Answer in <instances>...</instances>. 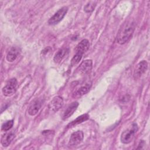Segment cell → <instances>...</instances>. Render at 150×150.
I'll use <instances>...</instances> for the list:
<instances>
[{
    "instance_id": "2e32d148",
    "label": "cell",
    "mask_w": 150,
    "mask_h": 150,
    "mask_svg": "<svg viewBox=\"0 0 150 150\" xmlns=\"http://www.w3.org/2000/svg\"><path fill=\"white\" fill-rule=\"evenodd\" d=\"M89 118V115L87 114H83L79 117H78L77 118H76L75 120H74L73 121H72L70 123H69L67 125V127L70 128V127H72L76 125L79 124L80 123H82L83 122H84L85 121L87 120Z\"/></svg>"
},
{
    "instance_id": "30bf717a",
    "label": "cell",
    "mask_w": 150,
    "mask_h": 150,
    "mask_svg": "<svg viewBox=\"0 0 150 150\" xmlns=\"http://www.w3.org/2000/svg\"><path fill=\"white\" fill-rule=\"evenodd\" d=\"M42 102L40 100L37 99L30 105L28 109V114L31 116H34L39 112L42 107Z\"/></svg>"
},
{
    "instance_id": "ba28073f",
    "label": "cell",
    "mask_w": 150,
    "mask_h": 150,
    "mask_svg": "<svg viewBox=\"0 0 150 150\" xmlns=\"http://www.w3.org/2000/svg\"><path fill=\"white\" fill-rule=\"evenodd\" d=\"M84 137L83 132L81 131H77L73 132L70 138L69 145L70 146H76L79 144Z\"/></svg>"
},
{
    "instance_id": "5bb4252c",
    "label": "cell",
    "mask_w": 150,
    "mask_h": 150,
    "mask_svg": "<svg viewBox=\"0 0 150 150\" xmlns=\"http://www.w3.org/2000/svg\"><path fill=\"white\" fill-rule=\"evenodd\" d=\"M69 49L67 47H63L60 49L57 53L55 54L53 60L55 63H59L69 53Z\"/></svg>"
},
{
    "instance_id": "8992f818",
    "label": "cell",
    "mask_w": 150,
    "mask_h": 150,
    "mask_svg": "<svg viewBox=\"0 0 150 150\" xmlns=\"http://www.w3.org/2000/svg\"><path fill=\"white\" fill-rule=\"evenodd\" d=\"M148 63L146 60H142L138 63L134 69V77L135 79L139 78L147 70Z\"/></svg>"
},
{
    "instance_id": "277c9868",
    "label": "cell",
    "mask_w": 150,
    "mask_h": 150,
    "mask_svg": "<svg viewBox=\"0 0 150 150\" xmlns=\"http://www.w3.org/2000/svg\"><path fill=\"white\" fill-rule=\"evenodd\" d=\"M68 11L67 6H63L59 9L48 21V23L50 25H54L60 22L64 17Z\"/></svg>"
},
{
    "instance_id": "d6986e66",
    "label": "cell",
    "mask_w": 150,
    "mask_h": 150,
    "mask_svg": "<svg viewBox=\"0 0 150 150\" xmlns=\"http://www.w3.org/2000/svg\"><path fill=\"white\" fill-rule=\"evenodd\" d=\"M95 6L96 5L94 2H89L84 6V11L86 13H90L94 9Z\"/></svg>"
},
{
    "instance_id": "8fae6325",
    "label": "cell",
    "mask_w": 150,
    "mask_h": 150,
    "mask_svg": "<svg viewBox=\"0 0 150 150\" xmlns=\"http://www.w3.org/2000/svg\"><path fill=\"white\" fill-rule=\"evenodd\" d=\"M79 106V103L77 101H74L72 103H71L66 108V110H65L62 119L63 120H65L67 118H69L73 113L76 110L77 108Z\"/></svg>"
},
{
    "instance_id": "7c38bea8",
    "label": "cell",
    "mask_w": 150,
    "mask_h": 150,
    "mask_svg": "<svg viewBox=\"0 0 150 150\" xmlns=\"http://www.w3.org/2000/svg\"><path fill=\"white\" fill-rule=\"evenodd\" d=\"M21 50L18 47H12L9 50L6 55V60L9 62H12L15 61L19 54H20Z\"/></svg>"
},
{
    "instance_id": "9c48e42d",
    "label": "cell",
    "mask_w": 150,
    "mask_h": 150,
    "mask_svg": "<svg viewBox=\"0 0 150 150\" xmlns=\"http://www.w3.org/2000/svg\"><path fill=\"white\" fill-rule=\"evenodd\" d=\"M89 47H90V42L88 40L84 39H83L76 46L75 48V52L76 53H78L83 55L88 50Z\"/></svg>"
},
{
    "instance_id": "7a4b0ae2",
    "label": "cell",
    "mask_w": 150,
    "mask_h": 150,
    "mask_svg": "<svg viewBox=\"0 0 150 150\" xmlns=\"http://www.w3.org/2000/svg\"><path fill=\"white\" fill-rule=\"evenodd\" d=\"M138 129V128L137 124L134 123L130 128L123 131L120 138L121 142L125 144L130 143L133 140Z\"/></svg>"
},
{
    "instance_id": "ac0fdd59",
    "label": "cell",
    "mask_w": 150,
    "mask_h": 150,
    "mask_svg": "<svg viewBox=\"0 0 150 150\" xmlns=\"http://www.w3.org/2000/svg\"><path fill=\"white\" fill-rule=\"evenodd\" d=\"M82 56H83V55H81V54H80L78 53H75V54L73 56V57H72V59L71 60V65L73 66L77 64L81 60Z\"/></svg>"
},
{
    "instance_id": "3957f363",
    "label": "cell",
    "mask_w": 150,
    "mask_h": 150,
    "mask_svg": "<svg viewBox=\"0 0 150 150\" xmlns=\"http://www.w3.org/2000/svg\"><path fill=\"white\" fill-rule=\"evenodd\" d=\"M18 87V81L16 78H12L9 80L5 86L2 88V91L4 96H11L16 91Z\"/></svg>"
},
{
    "instance_id": "52a82bcc",
    "label": "cell",
    "mask_w": 150,
    "mask_h": 150,
    "mask_svg": "<svg viewBox=\"0 0 150 150\" xmlns=\"http://www.w3.org/2000/svg\"><path fill=\"white\" fill-rule=\"evenodd\" d=\"M92 65H93V62L90 59L85 60L82 62V63L80 64V66L77 68V72L81 75L86 74L91 70Z\"/></svg>"
},
{
    "instance_id": "e0dca14e",
    "label": "cell",
    "mask_w": 150,
    "mask_h": 150,
    "mask_svg": "<svg viewBox=\"0 0 150 150\" xmlns=\"http://www.w3.org/2000/svg\"><path fill=\"white\" fill-rule=\"evenodd\" d=\"M13 120H8L2 125L1 129L4 131H8L13 127Z\"/></svg>"
},
{
    "instance_id": "6da1fadb",
    "label": "cell",
    "mask_w": 150,
    "mask_h": 150,
    "mask_svg": "<svg viewBox=\"0 0 150 150\" xmlns=\"http://www.w3.org/2000/svg\"><path fill=\"white\" fill-rule=\"evenodd\" d=\"M135 28V23L132 19L125 21L120 28L117 36L116 41L120 45L126 43L131 38Z\"/></svg>"
},
{
    "instance_id": "5b68a950",
    "label": "cell",
    "mask_w": 150,
    "mask_h": 150,
    "mask_svg": "<svg viewBox=\"0 0 150 150\" xmlns=\"http://www.w3.org/2000/svg\"><path fill=\"white\" fill-rule=\"evenodd\" d=\"M63 105V100L60 96L54 97L49 103L48 108L50 112H55L59 111Z\"/></svg>"
},
{
    "instance_id": "9a60e30c",
    "label": "cell",
    "mask_w": 150,
    "mask_h": 150,
    "mask_svg": "<svg viewBox=\"0 0 150 150\" xmlns=\"http://www.w3.org/2000/svg\"><path fill=\"white\" fill-rule=\"evenodd\" d=\"M91 86V84L90 83H86L84 86H81L75 91V93L73 94V96L81 97L86 94L90 90Z\"/></svg>"
},
{
    "instance_id": "4fadbf2b",
    "label": "cell",
    "mask_w": 150,
    "mask_h": 150,
    "mask_svg": "<svg viewBox=\"0 0 150 150\" xmlns=\"http://www.w3.org/2000/svg\"><path fill=\"white\" fill-rule=\"evenodd\" d=\"M15 137V134L13 131L8 132L4 134L1 139V143L4 147H6L11 143Z\"/></svg>"
}]
</instances>
